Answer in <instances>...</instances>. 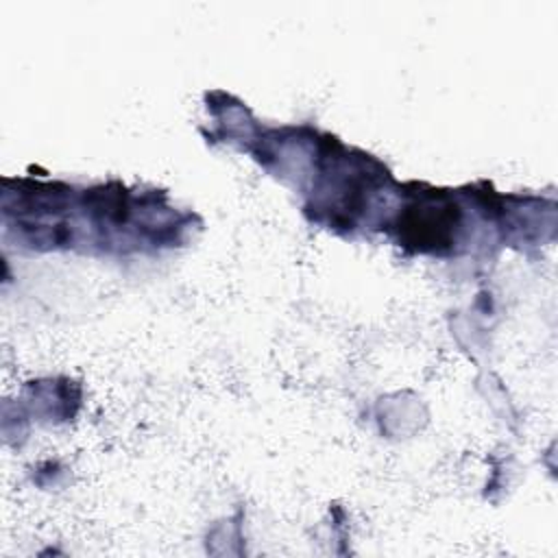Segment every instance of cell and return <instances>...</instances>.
<instances>
[{
  "label": "cell",
  "mask_w": 558,
  "mask_h": 558,
  "mask_svg": "<svg viewBox=\"0 0 558 558\" xmlns=\"http://www.w3.org/2000/svg\"><path fill=\"white\" fill-rule=\"evenodd\" d=\"M456 207H416V211H410L405 216L403 229L412 238V242L418 244H438L449 235V229L453 227V214Z\"/></svg>",
  "instance_id": "cell-1"
}]
</instances>
